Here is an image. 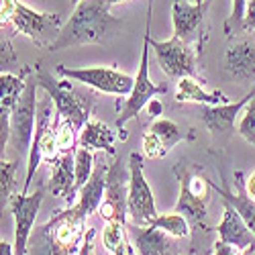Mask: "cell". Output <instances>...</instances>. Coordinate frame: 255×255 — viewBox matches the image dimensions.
Wrapping results in <instances>:
<instances>
[{"mask_svg":"<svg viewBox=\"0 0 255 255\" xmlns=\"http://www.w3.org/2000/svg\"><path fill=\"white\" fill-rule=\"evenodd\" d=\"M131 237L135 243V249L139 255H178L180 247L161 229L149 225V227H131Z\"/></svg>","mask_w":255,"mask_h":255,"instance_id":"19","label":"cell"},{"mask_svg":"<svg viewBox=\"0 0 255 255\" xmlns=\"http://www.w3.org/2000/svg\"><path fill=\"white\" fill-rule=\"evenodd\" d=\"M237 131H239V135L251 147H255V96H253V100L243 109L241 119H239V125H237Z\"/></svg>","mask_w":255,"mask_h":255,"instance_id":"30","label":"cell"},{"mask_svg":"<svg viewBox=\"0 0 255 255\" xmlns=\"http://www.w3.org/2000/svg\"><path fill=\"white\" fill-rule=\"evenodd\" d=\"M94 235L96 231L92 227H88L86 235H84V241H82V247H80V255H94Z\"/></svg>","mask_w":255,"mask_h":255,"instance_id":"33","label":"cell"},{"mask_svg":"<svg viewBox=\"0 0 255 255\" xmlns=\"http://www.w3.org/2000/svg\"><path fill=\"white\" fill-rule=\"evenodd\" d=\"M217 233L221 241L231 245L233 249H237L241 253L255 251V235L249 231L243 217L229 202H225V212H223L221 223L217 225Z\"/></svg>","mask_w":255,"mask_h":255,"instance_id":"17","label":"cell"},{"mask_svg":"<svg viewBox=\"0 0 255 255\" xmlns=\"http://www.w3.org/2000/svg\"><path fill=\"white\" fill-rule=\"evenodd\" d=\"M0 255H16L14 253V247L6 241H0Z\"/></svg>","mask_w":255,"mask_h":255,"instance_id":"39","label":"cell"},{"mask_svg":"<svg viewBox=\"0 0 255 255\" xmlns=\"http://www.w3.org/2000/svg\"><path fill=\"white\" fill-rule=\"evenodd\" d=\"M215 255H243V253L233 249L231 245H227L223 241H219V243H215Z\"/></svg>","mask_w":255,"mask_h":255,"instance_id":"36","label":"cell"},{"mask_svg":"<svg viewBox=\"0 0 255 255\" xmlns=\"http://www.w3.org/2000/svg\"><path fill=\"white\" fill-rule=\"evenodd\" d=\"M57 76L68 78L72 82L84 84L90 86L98 92L104 94H113V96H129L135 86V78L119 72L115 68H66V66H57L55 68Z\"/></svg>","mask_w":255,"mask_h":255,"instance_id":"7","label":"cell"},{"mask_svg":"<svg viewBox=\"0 0 255 255\" xmlns=\"http://www.w3.org/2000/svg\"><path fill=\"white\" fill-rule=\"evenodd\" d=\"M129 178L131 172H127V165L119 155L109 165V174H106L104 198L98 206V215L102 221L127 223V217H129Z\"/></svg>","mask_w":255,"mask_h":255,"instance_id":"8","label":"cell"},{"mask_svg":"<svg viewBox=\"0 0 255 255\" xmlns=\"http://www.w3.org/2000/svg\"><path fill=\"white\" fill-rule=\"evenodd\" d=\"M245 4H247V0H231V16L225 20L227 37H239L245 31V27H243Z\"/></svg>","mask_w":255,"mask_h":255,"instance_id":"29","label":"cell"},{"mask_svg":"<svg viewBox=\"0 0 255 255\" xmlns=\"http://www.w3.org/2000/svg\"><path fill=\"white\" fill-rule=\"evenodd\" d=\"M113 255H139V253H135V247H133L129 241H125Z\"/></svg>","mask_w":255,"mask_h":255,"instance_id":"38","label":"cell"},{"mask_svg":"<svg viewBox=\"0 0 255 255\" xmlns=\"http://www.w3.org/2000/svg\"><path fill=\"white\" fill-rule=\"evenodd\" d=\"M145 109H147V113H149V117H159L163 113V104H161L159 98H151L149 102H147Z\"/></svg>","mask_w":255,"mask_h":255,"instance_id":"35","label":"cell"},{"mask_svg":"<svg viewBox=\"0 0 255 255\" xmlns=\"http://www.w3.org/2000/svg\"><path fill=\"white\" fill-rule=\"evenodd\" d=\"M174 96L178 102H196V104H208V106L231 102V98L221 90L206 92L204 82L198 78H180L176 82V94Z\"/></svg>","mask_w":255,"mask_h":255,"instance_id":"22","label":"cell"},{"mask_svg":"<svg viewBox=\"0 0 255 255\" xmlns=\"http://www.w3.org/2000/svg\"><path fill=\"white\" fill-rule=\"evenodd\" d=\"M245 190H247V196L255 202V169L247 176V180H245Z\"/></svg>","mask_w":255,"mask_h":255,"instance_id":"37","label":"cell"},{"mask_svg":"<svg viewBox=\"0 0 255 255\" xmlns=\"http://www.w3.org/2000/svg\"><path fill=\"white\" fill-rule=\"evenodd\" d=\"M255 96V88L241 96L239 100L235 102H227V104H215V106H208V104H202L200 106V121L204 123V127L215 133V135H225L229 131H233V127H235L239 115L243 113L245 106L253 100Z\"/></svg>","mask_w":255,"mask_h":255,"instance_id":"16","label":"cell"},{"mask_svg":"<svg viewBox=\"0 0 255 255\" xmlns=\"http://www.w3.org/2000/svg\"><path fill=\"white\" fill-rule=\"evenodd\" d=\"M45 196V188L39 186L31 194H16L8 202V210L14 219V253L27 255L29 251V239L33 235V227L39 215L41 202Z\"/></svg>","mask_w":255,"mask_h":255,"instance_id":"13","label":"cell"},{"mask_svg":"<svg viewBox=\"0 0 255 255\" xmlns=\"http://www.w3.org/2000/svg\"><path fill=\"white\" fill-rule=\"evenodd\" d=\"M109 6H115V4H123V2H131V0H104Z\"/></svg>","mask_w":255,"mask_h":255,"instance_id":"40","label":"cell"},{"mask_svg":"<svg viewBox=\"0 0 255 255\" xmlns=\"http://www.w3.org/2000/svg\"><path fill=\"white\" fill-rule=\"evenodd\" d=\"M86 219L88 215L78 202L57 210L31 235L27 255H80L86 235Z\"/></svg>","mask_w":255,"mask_h":255,"instance_id":"2","label":"cell"},{"mask_svg":"<svg viewBox=\"0 0 255 255\" xmlns=\"http://www.w3.org/2000/svg\"><path fill=\"white\" fill-rule=\"evenodd\" d=\"M37 88L39 84L33 78L27 80V88L20 96L18 104L10 115V141L8 145L16 153H29L35 137V113H37Z\"/></svg>","mask_w":255,"mask_h":255,"instance_id":"11","label":"cell"},{"mask_svg":"<svg viewBox=\"0 0 255 255\" xmlns=\"http://www.w3.org/2000/svg\"><path fill=\"white\" fill-rule=\"evenodd\" d=\"M184 139L186 131H182L172 119H155L143 135V153L151 159H161Z\"/></svg>","mask_w":255,"mask_h":255,"instance_id":"14","label":"cell"},{"mask_svg":"<svg viewBox=\"0 0 255 255\" xmlns=\"http://www.w3.org/2000/svg\"><path fill=\"white\" fill-rule=\"evenodd\" d=\"M127 241V235H125V223H106L104 231H102V245L109 249L111 253H115L123 243Z\"/></svg>","mask_w":255,"mask_h":255,"instance_id":"31","label":"cell"},{"mask_svg":"<svg viewBox=\"0 0 255 255\" xmlns=\"http://www.w3.org/2000/svg\"><path fill=\"white\" fill-rule=\"evenodd\" d=\"M225 72L239 84L255 82V41L239 37L225 51Z\"/></svg>","mask_w":255,"mask_h":255,"instance_id":"15","label":"cell"},{"mask_svg":"<svg viewBox=\"0 0 255 255\" xmlns=\"http://www.w3.org/2000/svg\"><path fill=\"white\" fill-rule=\"evenodd\" d=\"M8 23H12V27L20 33L29 37L33 43L41 45V47H51V43L57 39L59 31H61V16L59 14H51V12H39L27 4H20L14 8L12 16Z\"/></svg>","mask_w":255,"mask_h":255,"instance_id":"12","label":"cell"},{"mask_svg":"<svg viewBox=\"0 0 255 255\" xmlns=\"http://www.w3.org/2000/svg\"><path fill=\"white\" fill-rule=\"evenodd\" d=\"M20 167V161H0V196H2V206L12 200V192L16 186V172Z\"/></svg>","mask_w":255,"mask_h":255,"instance_id":"28","label":"cell"},{"mask_svg":"<svg viewBox=\"0 0 255 255\" xmlns=\"http://www.w3.org/2000/svg\"><path fill=\"white\" fill-rule=\"evenodd\" d=\"M196 2H202V0H196Z\"/></svg>","mask_w":255,"mask_h":255,"instance_id":"42","label":"cell"},{"mask_svg":"<svg viewBox=\"0 0 255 255\" xmlns=\"http://www.w3.org/2000/svg\"><path fill=\"white\" fill-rule=\"evenodd\" d=\"M129 219L131 225L137 227H149L157 219V208H155V198L149 184L143 174V155L141 153H131L129 155Z\"/></svg>","mask_w":255,"mask_h":255,"instance_id":"9","label":"cell"},{"mask_svg":"<svg viewBox=\"0 0 255 255\" xmlns=\"http://www.w3.org/2000/svg\"><path fill=\"white\" fill-rule=\"evenodd\" d=\"M74 159H76V190L80 192V188L90 180V176H92V172H94L96 157H94L92 149L80 145V147H76Z\"/></svg>","mask_w":255,"mask_h":255,"instance_id":"27","label":"cell"},{"mask_svg":"<svg viewBox=\"0 0 255 255\" xmlns=\"http://www.w3.org/2000/svg\"><path fill=\"white\" fill-rule=\"evenodd\" d=\"M31 74V68H25L23 74L14 76L8 72L0 74V113L2 115H12L14 106L18 104L20 96H23L27 88V76Z\"/></svg>","mask_w":255,"mask_h":255,"instance_id":"25","label":"cell"},{"mask_svg":"<svg viewBox=\"0 0 255 255\" xmlns=\"http://www.w3.org/2000/svg\"><path fill=\"white\" fill-rule=\"evenodd\" d=\"M74 153H61L53 163V172L49 180V190L53 196L66 198L70 204H74V198L78 196L76 190V159Z\"/></svg>","mask_w":255,"mask_h":255,"instance_id":"20","label":"cell"},{"mask_svg":"<svg viewBox=\"0 0 255 255\" xmlns=\"http://www.w3.org/2000/svg\"><path fill=\"white\" fill-rule=\"evenodd\" d=\"M243 27H245V31H255V0H247Z\"/></svg>","mask_w":255,"mask_h":255,"instance_id":"32","label":"cell"},{"mask_svg":"<svg viewBox=\"0 0 255 255\" xmlns=\"http://www.w3.org/2000/svg\"><path fill=\"white\" fill-rule=\"evenodd\" d=\"M210 6V0L202 2H188V0H174L172 6V23H174V37L190 41L202 25L204 14Z\"/></svg>","mask_w":255,"mask_h":255,"instance_id":"18","label":"cell"},{"mask_svg":"<svg viewBox=\"0 0 255 255\" xmlns=\"http://www.w3.org/2000/svg\"><path fill=\"white\" fill-rule=\"evenodd\" d=\"M235 178H237V188H239V192L233 194L229 188H223L219 186L217 182H212V190L217 192V196H221L225 202H229L233 208H235L239 215L243 217V221L247 223L249 231L255 235V202L247 196V190H245V182H243V172H235Z\"/></svg>","mask_w":255,"mask_h":255,"instance_id":"24","label":"cell"},{"mask_svg":"<svg viewBox=\"0 0 255 255\" xmlns=\"http://www.w3.org/2000/svg\"><path fill=\"white\" fill-rule=\"evenodd\" d=\"M151 225L161 229L163 233H167V235L174 237V239H184L190 235V221H188V217H184L178 210L165 212V215H157V219Z\"/></svg>","mask_w":255,"mask_h":255,"instance_id":"26","label":"cell"},{"mask_svg":"<svg viewBox=\"0 0 255 255\" xmlns=\"http://www.w3.org/2000/svg\"><path fill=\"white\" fill-rule=\"evenodd\" d=\"M70 2H72V6H74V8H76V6H78V4H80V2H82V0H70Z\"/></svg>","mask_w":255,"mask_h":255,"instance_id":"41","label":"cell"},{"mask_svg":"<svg viewBox=\"0 0 255 255\" xmlns=\"http://www.w3.org/2000/svg\"><path fill=\"white\" fill-rule=\"evenodd\" d=\"M18 6V0H2V6H0V16H2V25L8 23L14 8Z\"/></svg>","mask_w":255,"mask_h":255,"instance_id":"34","label":"cell"},{"mask_svg":"<svg viewBox=\"0 0 255 255\" xmlns=\"http://www.w3.org/2000/svg\"><path fill=\"white\" fill-rule=\"evenodd\" d=\"M151 47L157 59V66L161 72L169 78H198L196 68V51L190 45V41L172 37L167 41H155L151 39Z\"/></svg>","mask_w":255,"mask_h":255,"instance_id":"10","label":"cell"},{"mask_svg":"<svg viewBox=\"0 0 255 255\" xmlns=\"http://www.w3.org/2000/svg\"><path fill=\"white\" fill-rule=\"evenodd\" d=\"M151 16H153V0H147V16H145V35H143V47H141V61H139V74L135 76L133 92L127 96L121 104V111L117 117L119 131L125 129V125L133 121L151 98L157 94H165V86H157L149 76V49H151Z\"/></svg>","mask_w":255,"mask_h":255,"instance_id":"5","label":"cell"},{"mask_svg":"<svg viewBox=\"0 0 255 255\" xmlns=\"http://www.w3.org/2000/svg\"><path fill=\"white\" fill-rule=\"evenodd\" d=\"M53 100L45 98V102L39 106V121H37V129L35 137L29 149V161H27V176L23 184V194H29V188L33 184V178L37 174V167L41 161H49L53 163L61 153L57 149V139H55V111H53Z\"/></svg>","mask_w":255,"mask_h":255,"instance_id":"6","label":"cell"},{"mask_svg":"<svg viewBox=\"0 0 255 255\" xmlns=\"http://www.w3.org/2000/svg\"><path fill=\"white\" fill-rule=\"evenodd\" d=\"M35 80L39 88H43L49 98L55 104V115L63 121L70 123L76 131H82L84 125L90 121L92 109L96 104V98L92 92L76 90L74 84L66 80H55L47 72H35Z\"/></svg>","mask_w":255,"mask_h":255,"instance_id":"3","label":"cell"},{"mask_svg":"<svg viewBox=\"0 0 255 255\" xmlns=\"http://www.w3.org/2000/svg\"><path fill=\"white\" fill-rule=\"evenodd\" d=\"M109 165L102 157H96L94 163V172L90 176V180L80 188L78 192V204L80 208L90 217L92 212H98V206L104 198V188H106V174H109Z\"/></svg>","mask_w":255,"mask_h":255,"instance_id":"21","label":"cell"},{"mask_svg":"<svg viewBox=\"0 0 255 255\" xmlns=\"http://www.w3.org/2000/svg\"><path fill=\"white\" fill-rule=\"evenodd\" d=\"M115 141H117V133L111 129L109 125H104L96 119H90L84 129L78 135V143L82 147H88V149H96V151H104L109 155H115Z\"/></svg>","mask_w":255,"mask_h":255,"instance_id":"23","label":"cell"},{"mask_svg":"<svg viewBox=\"0 0 255 255\" xmlns=\"http://www.w3.org/2000/svg\"><path fill=\"white\" fill-rule=\"evenodd\" d=\"M174 172L180 182V196L174 210L188 217V221L192 225L206 229V215H208L206 208L210 202V192H215L212 190V180L204 176V169L196 163L180 161L174 167Z\"/></svg>","mask_w":255,"mask_h":255,"instance_id":"4","label":"cell"},{"mask_svg":"<svg viewBox=\"0 0 255 255\" xmlns=\"http://www.w3.org/2000/svg\"><path fill=\"white\" fill-rule=\"evenodd\" d=\"M121 20L111 14V6L104 0H82L72 16L61 27L49 51H61L80 45L106 43L119 35Z\"/></svg>","mask_w":255,"mask_h":255,"instance_id":"1","label":"cell"}]
</instances>
